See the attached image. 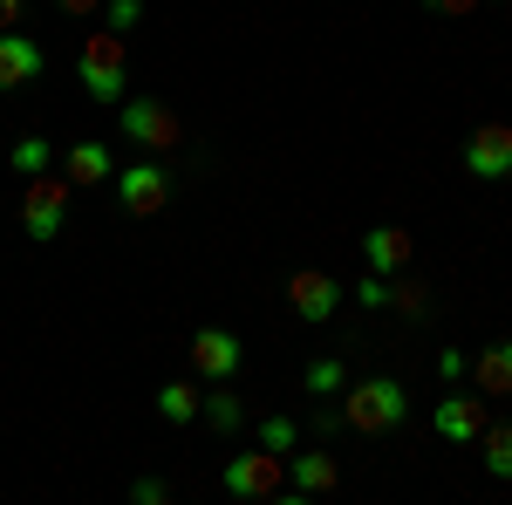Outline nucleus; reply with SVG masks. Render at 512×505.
<instances>
[{
  "label": "nucleus",
  "mask_w": 512,
  "mask_h": 505,
  "mask_svg": "<svg viewBox=\"0 0 512 505\" xmlns=\"http://www.w3.org/2000/svg\"><path fill=\"white\" fill-rule=\"evenodd\" d=\"M478 444H485V471H492V478H512V417L506 424H485Z\"/></svg>",
  "instance_id": "nucleus-17"
},
{
  "label": "nucleus",
  "mask_w": 512,
  "mask_h": 505,
  "mask_svg": "<svg viewBox=\"0 0 512 505\" xmlns=\"http://www.w3.org/2000/svg\"><path fill=\"white\" fill-rule=\"evenodd\" d=\"M410 253H417V239L403 233V226H369L362 233V260H369V273H383V280L410 267Z\"/></svg>",
  "instance_id": "nucleus-12"
},
{
  "label": "nucleus",
  "mask_w": 512,
  "mask_h": 505,
  "mask_svg": "<svg viewBox=\"0 0 512 505\" xmlns=\"http://www.w3.org/2000/svg\"><path fill=\"white\" fill-rule=\"evenodd\" d=\"M123 144H137L144 157H164L185 130H178V117L164 110V103H151V96H123Z\"/></svg>",
  "instance_id": "nucleus-3"
},
{
  "label": "nucleus",
  "mask_w": 512,
  "mask_h": 505,
  "mask_svg": "<svg viewBox=\"0 0 512 505\" xmlns=\"http://www.w3.org/2000/svg\"><path fill=\"white\" fill-rule=\"evenodd\" d=\"M144 21V0H110V35H130Z\"/></svg>",
  "instance_id": "nucleus-22"
},
{
  "label": "nucleus",
  "mask_w": 512,
  "mask_h": 505,
  "mask_svg": "<svg viewBox=\"0 0 512 505\" xmlns=\"http://www.w3.org/2000/svg\"><path fill=\"white\" fill-rule=\"evenodd\" d=\"M287 308L301 314V321H328V314L342 308V280L328 267H301L287 273Z\"/></svg>",
  "instance_id": "nucleus-8"
},
{
  "label": "nucleus",
  "mask_w": 512,
  "mask_h": 505,
  "mask_svg": "<svg viewBox=\"0 0 512 505\" xmlns=\"http://www.w3.org/2000/svg\"><path fill=\"white\" fill-rule=\"evenodd\" d=\"M355 301H362V308H390V280H383V273L355 280Z\"/></svg>",
  "instance_id": "nucleus-24"
},
{
  "label": "nucleus",
  "mask_w": 512,
  "mask_h": 505,
  "mask_svg": "<svg viewBox=\"0 0 512 505\" xmlns=\"http://www.w3.org/2000/svg\"><path fill=\"white\" fill-rule=\"evenodd\" d=\"M55 7H62V14H76V21H82V14H96L103 0H55Z\"/></svg>",
  "instance_id": "nucleus-29"
},
{
  "label": "nucleus",
  "mask_w": 512,
  "mask_h": 505,
  "mask_svg": "<svg viewBox=\"0 0 512 505\" xmlns=\"http://www.w3.org/2000/svg\"><path fill=\"white\" fill-rule=\"evenodd\" d=\"M267 505H315V499H308V492H287V485H280V492H274Z\"/></svg>",
  "instance_id": "nucleus-30"
},
{
  "label": "nucleus",
  "mask_w": 512,
  "mask_h": 505,
  "mask_svg": "<svg viewBox=\"0 0 512 505\" xmlns=\"http://www.w3.org/2000/svg\"><path fill=\"white\" fill-rule=\"evenodd\" d=\"M76 76L89 89V103H123L130 96V55H123V35H82V55H76Z\"/></svg>",
  "instance_id": "nucleus-2"
},
{
  "label": "nucleus",
  "mask_w": 512,
  "mask_h": 505,
  "mask_svg": "<svg viewBox=\"0 0 512 505\" xmlns=\"http://www.w3.org/2000/svg\"><path fill=\"white\" fill-rule=\"evenodd\" d=\"M198 417H205L212 430H239V424H246V410H239V396H233L226 383H219L212 396H205V403H198Z\"/></svg>",
  "instance_id": "nucleus-19"
},
{
  "label": "nucleus",
  "mask_w": 512,
  "mask_h": 505,
  "mask_svg": "<svg viewBox=\"0 0 512 505\" xmlns=\"http://www.w3.org/2000/svg\"><path fill=\"white\" fill-rule=\"evenodd\" d=\"M48 69V48H41L35 35H0V89H28V82Z\"/></svg>",
  "instance_id": "nucleus-11"
},
{
  "label": "nucleus",
  "mask_w": 512,
  "mask_h": 505,
  "mask_svg": "<svg viewBox=\"0 0 512 505\" xmlns=\"http://www.w3.org/2000/svg\"><path fill=\"white\" fill-rule=\"evenodd\" d=\"M62 178L69 185H110V144L103 137H82L62 151Z\"/></svg>",
  "instance_id": "nucleus-14"
},
{
  "label": "nucleus",
  "mask_w": 512,
  "mask_h": 505,
  "mask_svg": "<svg viewBox=\"0 0 512 505\" xmlns=\"http://www.w3.org/2000/svg\"><path fill=\"white\" fill-rule=\"evenodd\" d=\"M69 226V178H28V192H21V233L48 246V239Z\"/></svg>",
  "instance_id": "nucleus-4"
},
{
  "label": "nucleus",
  "mask_w": 512,
  "mask_h": 505,
  "mask_svg": "<svg viewBox=\"0 0 512 505\" xmlns=\"http://www.w3.org/2000/svg\"><path fill=\"white\" fill-rule=\"evenodd\" d=\"M472 383H478V396L492 403V396H512V342H499V349H485L472 362Z\"/></svg>",
  "instance_id": "nucleus-15"
},
{
  "label": "nucleus",
  "mask_w": 512,
  "mask_h": 505,
  "mask_svg": "<svg viewBox=\"0 0 512 505\" xmlns=\"http://www.w3.org/2000/svg\"><path fill=\"white\" fill-rule=\"evenodd\" d=\"M260 451H274V458L301 451V424L294 417H260Z\"/></svg>",
  "instance_id": "nucleus-21"
},
{
  "label": "nucleus",
  "mask_w": 512,
  "mask_h": 505,
  "mask_svg": "<svg viewBox=\"0 0 512 505\" xmlns=\"http://www.w3.org/2000/svg\"><path fill=\"white\" fill-rule=\"evenodd\" d=\"M185 355H192V369H198V376L226 383V376L239 369V355H246V349H239V335H233V328H198Z\"/></svg>",
  "instance_id": "nucleus-10"
},
{
  "label": "nucleus",
  "mask_w": 512,
  "mask_h": 505,
  "mask_svg": "<svg viewBox=\"0 0 512 505\" xmlns=\"http://www.w3.org/2000/svg\"><path fill=\"white\" fill-rule=\"evenodd\" d=\"M342 430H369V437H383V430H396L403 417H410V389L396 383V376H355L349 389H342Z\"/></svg>",
  "instance_id": "nucleus-1"
},
{
  "label": "nucleus",
  "mask_w": 512,
  "mask_h": 505,
  "mask_svg": "<svg viewBox=\"0 0 512 505\" xmlns=\"http://www.w3.org/2000/svg\"><path fill=\"white\" fill-rule=\"evenodd\" d=\"M287 485L308 492V499H328V492L342 485V465H335L328 451H287Z\"/></svg>",
  "instance_id": "nucleus-13"
},
{
  "label": "nucleus",
  "mask_w": 512,
  "mask_h": 505,
  "mask_svg": "<svg viewBox=\"0 0 512 505\" xmlns=\"http://www.w3.org/2000/svg\"><path fill=\"white\" fill-rule=\"evenodd\" d=\"M130 505H164V485L158 478H137V485H130Z\"/></svg>",
  "instance_id": "nucleus-26"
},
{
  "label": "nucleus",
  "mask_w": 512,
  "mask_h": 505,
  "mask_svg": "<svg viewBox=\"0 0 512 505\" xmlns=\"http://www.w3.org/2000/svg\"><path fill=\"white\" fill-rule=\"evenodd\" d=\"M465 171H472L478 185L512 178V123H478L472 137H465Z\"/></svg>",
  "instance_id": "nucleus-7"
},
{
  "label": "nucleus",
  "mask_w": 512,
  "mask_h": 505,
  "mask_svg": "<svg viewBox=\"0 0 512 505\" xmlns=\"http://www.w3.org/2000/svg\"><path fill=\"white\" fill-rule=\"evenodd\" d=\"M424 7H431V14H478L485 0H424Z\"/></svg>",
  "instance_id": "nucleus-28"
},
{
  "label": "nucleus",
  "mask_w": 512,
  "mask_h": 505,
  "mask_svg": "<svg viewBox=\"0 0 512 505\" xmlns=\"http://www.w3.org/2000/svg\"><path fill=\"white\" fill-rule=\"evenodd\" d=\"M48 164H55V144H48V137H21V144H14V171H21V178H48Z\"/></svg>",
  "instance_id": "nucleus-20"
},
{
  "label": "nucleus",
  "mask_w": 512,
  "mask_h": 505,
  "mask_svg": "<svg viewBox=\"0 0 512 505\" xmlns=\"http://www.w3.org/2000/svg\"><path fill=\"white\" fill-rule=\"evenodd\" d=\"M21 14H28V0H0V35H14V28H21Z\"/></svg>",
  "instance_id": "nucleus-27"
},
{
  "label": "nucleus",
  "mask_w": 512,
  "mask_h": 505,
  "mask_svg": "<svg viewBox=\"0 0 512 505\" xmlns=\"http://www.w3.org/2000/svg\"><path fill=\"white\" fill-rule=\"evenodd\" d=\"M437 376H444V383H458V376H472V355L444 349V355H437Z\"/></svg>",
  "instance_id": "nucleus-25"
},
{
  "label": "nucleus",
  "mask_w": 512,
  "mask_h": 505,
  "mask_svg": "<svg viewBox=\"0 0 512 505\" xmlns=\"http://www.w3.org/2000/svg\"><path fill=\"white\" fill-rule=\"evenodd\" d=\"M424 301H431V294H424L417 280H396L390 287V308H403V314H424Z\"/></svg>",
  "instance_id": "nucleus-23"
},
{
  "label": "nucleus",
  "mask_w": 512,
  "mask_h": 505,
  "mask_svg": "<svg viewBox=\"0 0 512 505\" xmlns=\"http://www.w3.org/2000/svg\"><path fill=\"white\" fill-rule=\"evenodd\" d=\"M301 383H308V396H342V389H349L355 376H349V362H335V355H315Z\"/></svg>",
  "instance_id": "nucleus-16"
},
{
  "label": "nucleus",
  "mask_w": 512,
  "mask_h": 505,
  "mask_svg": "<svg viewBox=\"0 0 512 505\" xmlns=\"http://www.w3.org/2000/svg\"><path fill=\"white\" fill-rule=\"evenodd\" d=\"M117 198H123L130 219H151V212H164V198H171V171H164L158 157H144V164L117 171Z\"/></svg>",
  "instance_id": "nucleus-6"
},
{
  "label": "nucleus",
  "mask_w": 512,
  "mask_h": 505,
  "mask_svg": "<svg viewBox=\"0 0 512 505\" xmlns=\"http://www.w3.org/2000/svg\"><path fill=\"white\" fill-rule=\"evenodd\" d=\"M198 403H205V396H198L192 383H164L158 389V417H164V424H192Z\"/></svg>",
  "instance_id": "nucleus-18"
},
{
  "label": "nucleus",
  "mask_w": 512,
  "mask_h": 505,
  "mask_svg": "<svg viewBox=\"0 0 512 505\" xmlns=\"http://www.w3.org/2000/svg\"><path fill=\"white\" fill-rule=\"evenodd\" d=\"M485 410H492V403H485L478 389H458V396H444V403H437V437H444V444H478V430L492 424Z\"/></svg>",
  "instance_id": "nucleus-9"
},
{
  "label": "nucleus",
  "mask_w": 512,
  "mask_h": 505,
  "mask_svg": "<svg viewBox=\"0 0 512 505\" xmlns=\"http://www.w3.org/2000/svg\"><path fill=\"white\" fill-rule=\"evenodd\" d=\"M219 485L233 492V499H274L280 485H287V458H274V451H239V458H226V471H219Z\"/></svg>",
  "instance_id": "nucleus-5"
}]
</instances>
